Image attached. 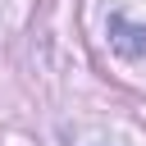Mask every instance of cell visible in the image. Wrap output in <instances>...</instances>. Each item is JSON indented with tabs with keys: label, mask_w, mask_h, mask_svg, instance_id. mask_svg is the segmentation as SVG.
I'll use <instances>...</instances> for the list:
<instances>
[]
</instances>
